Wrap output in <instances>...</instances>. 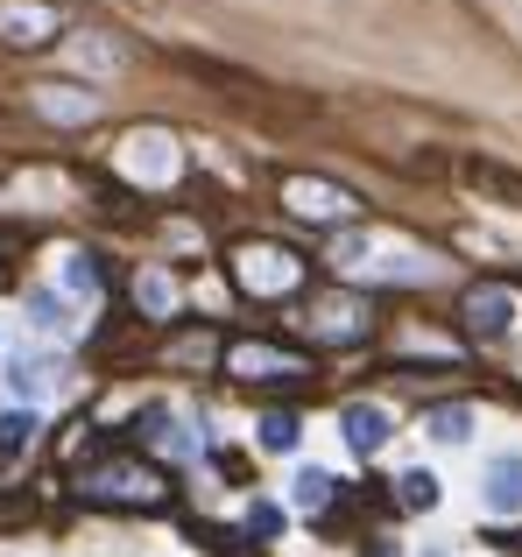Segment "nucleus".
I'll return each mask as SVG.
<instances>
[{
  "label": "nucleus",
  "instance_id": "nucleus-1",
  "mask_svg": "<svg viewBox=\"0 0 522 557\" xmlns=\"http://www.w3.org/2000/svg\"><path fill=\"white\" fill-rule=\"evenodd\" d=\"M234 275H240V289L248 297H289V289L303 283V261L289 255V247H240L234 255Z\"/></svg>",
  "mask_w": 522,
  "mask_h": 557
},
{
  "label": "nucleus",
  "instance_id": "nucleus-2",
  "mask_svg": "<svg viewBox=\"0 0 522 557\" xmlns=\"http://www.w3.org/2000/svg\"><path fill=\"white\" fill-rule=\"evenodd\" d=\"M283 205H289L297 219H311V226H339V219H353V212H360V198H353L346 184H332V177H303V170H297V177H283Z\"/></svg>",
  "mask_w": 522,
  "mask_h": 557
},
{
  "label": "nucleus",
  "instance_id": "nucleus-3",
  "mask_svg": "<svg viewBox=\"0 0 522 557\" xmlns=\"http://www.w3.org/2000/svg\"><path fill=\"white\" fill-rule=\"evenodd\" d=\"M57 28H64V14L50 0H0V42L8 50H42V42H57Z\"/></svg>",
  "mask_w": 522,
  "mask_h": 557
},
{
  "label": "nucleus",
  "instance_id": "nucleus-4",
  "mask_svg": "<svg viewBox=\"0 0 522 557\" xmlns=\"http://www.w3.org/2000/svg\"><path fill=\"white\" fill-rule=\"evenodd\" d=\"M121 170H127V177H141V184H170V177L184 170V156H177V141H170V135L141 127V135H127V149H121Z\"/></svg>",
  "mask_w": 522,
  "mask_h": 557
},
{
  "label": "nucleus",
  "instance_id": "nucleus-5",
  "mask_svg": "<svg viewBox=\"0 0 522 557\" xmlns=\"http://www.w3.org/2000/svg\"><path fill=\"white\" fill-rule=\"evenodd\" d=\"M467 332L481 346H495V339H509L515 332V297L501 283H487V289H467Z\"/></svg>",
  "mask_w": 522,
  "mask_h": 557
},
{
  "label": "nucleus",
  "instance_id": "nucleus-6",
  "mask_svg": "<svg viewBox=\"0 0 522 557\" xmlns=\"http://www.w3.org/2000/svg\"><path fill=\"white\" fill-rule=\"evenodd\" d=\"M481 502L487 516H522V451H495L481 466Z\"/></svg>",
  "mask_w": 522,
  "mask_h": 557
},
{
  "label": "nucleus",
  "instance_id": "nucleus-7",
  "mask_svg": "<svg viewBox=\"0 0 522 557\" xmlns=\"http://www.w3.org/2000/svg\"><path fill=\"white\" fill-rule=\"evenodd\" d=\"M303 332H311V339H339V346H353L360 332H368V304H360V297H325V304H311Z\"/></svg>",
  "mask_w": 522,
  "mask_h": 557
},
{
  "label": "nucleus",
  "instance_id": "nucleus-8",
  "mask_svg": "<svg viewBox=\"0 0 522 557\" xmlns=\"http://www.w3.org/2000/svg\"><path fill=\"white\" fill-rule=\"evenodd\" d=\"M226 368H234L240 381H297V374H303V360H297V354H283V346L248 339V346H234V354H226Z\"/></svg>",
  "mask_w": 522,
  "mask_h": 557
},
{
  "label": "nucleus",
  "instance_id": "nucleus-9",
  "mask_svg": "<svg viewBox=\"0 0 522 557\" xmlns=\"http://www.w3.org/2000/svg\"><path fill=\"white\" fill-rule=\"evenodd\" d=\"M339 431H346V445H353L360 459H374V451L388 445V431H396V417H388L382 403H346L339 409Z\"/></svg>",
  "mask_w": 522,
  "mask_h": 557
},
{
  "label": "nucleus",
  "instance_id": "nucleus-10",
  "mask_svg": "<svg viewBox=\"0 0 522 557\" xmlns=\"http://www.w3.org/2000/svg\"><path fill=\"white\" fill-rule=\"evenodd\" d=\"M8 388L22 395V403H42V395L64 388V368H50V360H14V368H8Z\"/></svg>",
  "mask_w": 522,
  "mask_h": 557
},
{
  "label": "nucleus",
  "instance_id": "nucleus-11",
  "mask_svg": "<svg viewBox=\"0 0 522 557\" xmlns=\"http://www.w3.org/2000/svg\"><path fill=\"white\" fill-rule=\"evenodd\" d=\"M424 437H431V445H467V437H473V409H467V403L424 409Z\"/></svg>",
  "mask_w": 522,
  "mask_h": 557
},
{
  "label": "nucleus",
  "instance_id": "nucleus-12",
  "mask_svg": "<svg viewBox=\"0 0 522 557\" xmlns=\"http://www.w3.org/2000/svg\"><path fill=\"white\" fill-rule=\"evenodd\" d=\"M36 107L50 113V121H71V127H78V121H92V113H99L92 99L78 92V85H42V92H36Z\"/></svg>",
  "mask_w": 522,
  "mask_h": 557
},
{
  "label": "nucleus",
  "instance_id": "nucleus-13",
  "mask_svg": "<svg viewBox=\"0 0 522 557\" xmlns=\"http://www.w3.org/2000/svg\"><path fill=\"white\" fill-rule=\"evenodd\" d=\"M254 437H261V451H297V437H303V423L289 417V409H269V417L254 423Z\"/></svg>",
  "mask_w": 522,
  "mask_h": 557
},
{
  "label": "nucleus",
  "instance_id": "nucleus-14",
  "mask_svg": "<svg viewBox=\"0 0 522 557\" xmlns=\"http://www.w3.org/2000/svg\"><path fill=\"white\" fill-rule=\"evenodd\" d=\"M289 502H297L303 516H318V508L332 502V473H318V466H303V473L289 480Z\"/></svg>",
  "mask_w": 522,
  "mask_h": 557
},
{
  "label": "nucleus",
  "instance_id": "nucleus-15",
  "mask_svg": "<svg viewBox=\"0 0 522 557\" xmlns=\"http://www.w3.org/2000/svg\"><path fill=\"white\" fill-rule=\"evenodd\" d=\"M28 437H36V409H8V417H0V459L28 451Z\"/></svg>",
  "mask_w": 522,
  "mask_h": 557
},
{
  "label": "nucleus",
  "instance_id": "nucleus-16",
  "mask_svg": "<svg viewBox=\"0 0 522 557\" xmlns=\"http://www.w3.org/2000/svg\"><path fill=\"white\" fill-rule=\"evenodd\" d=\"M28 325H36V332H71V311H64V297L36 289V297H28Z\"/></svg>",
  "mask_w": 522,
  "mask_h": 557
},
{
  "label": "nucleus",
  "instance_id": "nucleus-17",
  "mask_svg": "<svg viewBox=\"0 0 522 557\" xmlns=\"http://www.w3.org/2000/svg\"><path fill=\"white\" fill-rule=\"evenodd\" d=\"M396 487H402V508H438V473H424V466H410Z\"/></svg>",
  "mask_w": 522,
  "mask_h": 557
},
{
  "label": "nucleus",
  "instance_id": "nucleus-18",
  "mask_svg": "<svg viewBox=\"0 0 522 557\" xmlns=\"http://www.w3.org/2000/svg\"><path fill=\"white\" fill-rule=\"evenodd\" d=\"M64 283L78 289V297H92V289H99V269H92V255H64Z\"/></svg>",
  "mask_w": 522,
  "mask_h": 557
},
{
  "label": "nucleus",
  "instance_id": "nucleus-19",
  "mask_svg": "<svg viewBox=\"0 0 522 557\" xmlns=\"http://www.w3.org/2000/svg\"><path fill=\"white\" fill-rule=\"evenodd\" d=\"M149 423H156V445H170L177 459H184V451H198V445H191V431H184L177 417H149Z\"/></svg>",
  "mask_w": 522,
  "mask_h": 557
},
{
  "label": "nucleus",
  "instance_id": "nucleus-20",
  "mask_svg": "<svg viewBox=\"0 0 522 557\" xmlns=\"http://www.w3.org/2000/svg\"><path fill=\"white\" fill-rule=\"evenodd\" d=\"M141 304H149V311H170V304H177L170 275H141Z\"/></svg>",
  "mask_w": 522,
  "mask_h": 557
},
{
  "label": "nucleus",
  "instance_id": "nucleus-21",
  "mask_svg": "<svg viewBox=\"0 0 522 557\" xmlns=\"http://www.w3.org/2000/svg\"><path fill=\"white\" fill-rule=\"evenodd\" d=\"M248 530H254V536H275V530H283V508H269V502L248 508Z\"/></svg>",
  "mask_w": 522,
  "mask_h": 557
},
{
  "label": "nucleus",
  "instance_id": "nucleus-22",
  "mask_svg": "<svg viewBox=\"0 0 522 557\" xmlns=\"http://www.w3.org/2000/svg\"><path fill=\"white\" fill-rule=\"evenodd\" d=\"M78 57H85V64H121V50H113V42H78Z\"/></svg>",
  "mask_w": 522,
  "mask_h": 557
}]
</instances>
